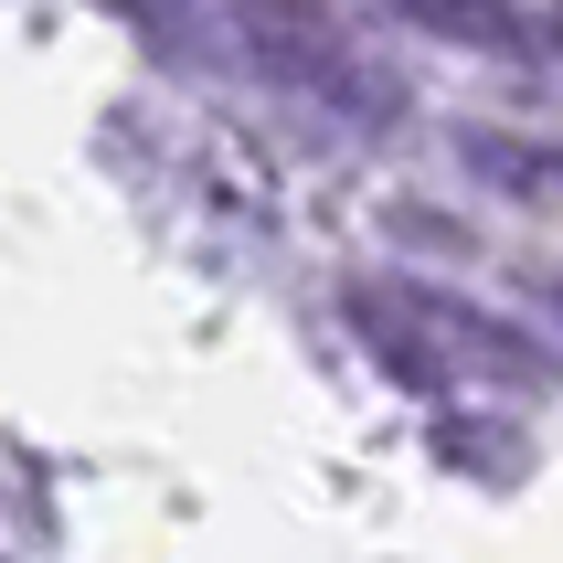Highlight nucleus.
I'll return each mask as SVG.
<instances>
[{"label":"nucleus","mask_w":563,"mask_h":563,"mask_svg":"<svg viewBox=\"0 0 563 563\" xmlns=\"http://www.w3.org/2000/svg\"><path fill=\"white\" fill-rule=\"evenodd\" d=\"M245 43L266 64H277L287 86H319V96H341L351 118H383V107H394V86H383L373 64L351 54L341 32L319 22V11H298V0H245Z\"/></svg>","instance_id":"1"},{"label":"nucleus","mask_w":563,"mask_h":563,"mask_svg":"<svg viewBox=\"0 0 563 563\" xmlns=\"http://www.w3.org/2000/svg\"><path fill=\"white\" fill-rule=\"evenodd\" d=\"M405 11L489 54H563V11H510V0H405Z\"/></svg>","instance_id":"2"},{"label":"nucleus","mask_w":563,"mask_h":563,"mask_svg":"<svg viewBox=\"0 0 563 563\" xmlns=\"http://www.w3.org/2000/svg\"><path fill=\"white\" fill-rule=\"evenodd\" d=\"M553 309H563V287H553Z\"/></svg>","instance_id":"3"}]
</instances>
